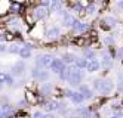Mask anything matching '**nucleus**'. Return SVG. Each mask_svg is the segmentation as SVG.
Here are the masks:
<instances>
[{"label":"nucleus","instance_id":"f257e3e1","mask_svg":"<svg viewBox=\"0 0 123 118\" xmlns=\"http://www.w3.org/2000/svg\"><path fill=\"white\" fill-rule=\"evenodd\" d=\"M95 89L102 95H110L113 92V81H110V80H96L95 81Z\"/></svg>","mask_w":123,"mask_h":118},{"label":"nucleus","instance_id":"f03ea898","mask_svg":"<svg viewBox=\"0 0 123 118\" xmlns=\"http://www.w3.org/2000/svg\"><path fill=\"white\" fill-rule=\"evenodd\" d=\"M52 62H54V58H52V55H40L37 59H36V65L39 69L42 68H46V67H50L52 65Z\"/></svg>","mask_w":123,"mask_h":118},{"label":"nucleus","instance_id":"7ed1b4c3","mask_svg":"<svg viewBox=\"0 0 123 118\" xmlns=\"http://www.w3.org/2000/svg\"><path fill=\"white\" fill-rule=\"evenodd\" d=\"M82 77H83L82 71H80V69H74L73 74H71V77H70V80H68L70 84H71V86H77V84L82 81Z\"/></svg>","mask_w":123,"mask_h":118},{"label":"nucleus","instance_id":"20e7f679","mask_svg":"<svg viewBox=\"0 0 123 118\" xmlns=\"http://www.w3.org/2000/svg\"><path fill=\"white\" fill-rule=\"evenodd\" d=\"M64 68H65V63L62 62V59H54V62L50 65V69L54 72H56V74H61Z\"/></svg>","mask_w":123,"mask_h":118},{"label":"nucleus","instance_id":"39448f33","mask_svg":"<svg viewBox=\"0 0 123 118\" xmlns=\"http://www.w3.org/2000/svg\"><path fill=\"white\" fill-rule=\"evenodd\" d=\"M31 74H33V77H34V78H39L40 81H46V80L49 78V72L42 71V69H39L37 67L31 71Z\"/></svg>","mask_w":123,"mask_h":118},{"label":"nucleus","instance_id":"423d86ee","mask_svg":"<svg viewBox=\"0 0 123 118\" xmlns=\"http://www.w3.org/2000/svg\"><path fill=\"white\" fill-rule=\"evenodd\" d=\"M48 7H45V6H37L36 9H34V18L36 19H42V18H45L46 15H48Z\"/></svg>","mask_w":123,"mask_h":118},{"label":"nucleus","instance_id":"0eeeda50","mask_svg":"<svg viewBox=\"0 0 123 118\" xmlns=\"http://www.w3.org/2000/svg\"><path fill=\"white\" fill-rule=\"evenodd\" d=\"M24 69H25L24 62H18V63H15V65L12 67V74L13 75H22L24 74Z\"/></svg>","mask_w":123,"mask_h":118},{"label":"nucleus","instance_id":"6e6552de","mask_svg":"<svg viewBox=\"0 0 123 118\" xmlns=\"http://www.w3.org/2000/svg\"><path fill=\"white\" fill-rule=\"evenodd\" d=\"M46 37L49 40H56L59 37V28H56V27H52V28H49L46 31Z\"/></svg>","mask_w":123,"mask_h":118},{"label":"nucleus","instance_id":"1a4fd4ad","mask_svg":"<svg viewBox=\"0 0 123 118\" xmlns=\"http://www.w3.org/2000/svg\"><path fill=\"white\" fill-rule=\"evenodd\" d=\"M73 68L71 67H65L64 69H62V72H61V80H64V81H68L70 80V77H71V74H73Z\"/></svg>","mask_w":123,"mask_h":118},{"label":"nucleus","instance_id":"9d476101","mask_svg":"<svg viewBox=\"0 0 123 118\" xmlns=\"http://www.w3.org/2000/svg\"><path fill=\"white\" fill-rule=\"evenodd\" d=\"M99 69V62L93 59V61H89L87 62V67H86V71H89V72H95V71H98Z\"/></svg>","mask_w":123,"mask_h":118},{"label":"nucleus","instance_id":"9b49d317","mask_svg":"<svg viewBox=\"0 0 123 118\" xmlns=\"http://www.w3.org/2000/svg\"><path fill=\"white\" fill-rule=\"evenodd\" d=\"M89 27H87V24H85V22H79V21H76V24L73 25V30L74 31H77V33H85Z\"/></svg>","mask_w":123,"mask_h":118},{"label":"nucleus","instance_id":"f8f14e48","mask_svg":"<svg viewBox=\"0 0 123 118\" xmlns=\"http://www.w3.org/2000/svg\"><path fill=\"white\" fill-rule=\"evenodd\" d=\"M102 65L105 69H110L111 65H113V58L110 55H107V53H104V58H102Z\"/></svg>","mask_w":123,"mask_h":118},{"label":"nucleus","instance_id":"ddd939ff","mask_svg":"<svg viewBox=\"0 0 123 118\" xmlns=\"http://www.w3.org/2000/svg\"><path fill=\"white\" fill-rule=\"evenodd\" d=\"M74 24H76L74 16L65 13V15H64V25H65V27H71V28H73V25H74Z\"/></svg>","mask_w":123,"mask_h":118},{"label":"nucleus","instance_id":"4468645a","mask_svg":"<svg viewBox=\"0 0 123 118\" xmlns=\"http://www.w3.org/2000/svg\"><path fill=\"white\" fill-rule=\"evenodd\" d=\"M30 55H31V46L21 47V50H19V56H21L22 59H27V58H30Z\"/></svg>","mask_w":123,"mask_h":118},{"label":"nucleus","instance_id":"2eb2a0df","mask_svg":"<svg viewBox=\"0 0 123 118\" xmlns=\"http://www.w3.org/2000/svg\"><path fill=\"white\" fill-rule=\"evenodd\" d=\"M46 109L48 111H58V109H61V103L58 101H52V102L46 103Z\"/></svg>","mask_w":123,"mask_h":118},{"label":"nucleus","instance_id":"dca6fc26","mask_svg":"<svg viewBox=\"0 0 123 118\" xmlns=\"http://www.w3.org/2000/svg\"><path fill=\"white\" fill-rule=\"evenodd\" d=\"M80 93L83 95L85 99H91L92 97V90L87 87V86H80Z\"/></svg>","mask_w":123,"mask_h":118},{"label":"nucleus","instance_id":"f3484780","mask_svg":"<svg viewBox=\"0 0 123 118\" xmlns=\"http://www.w3.org/2000/svg\"><path fill=\"white\" fill-rule=\"evenodd\" d=\"M76 56L73 55V53H64L62 55V62L64 63H73V62H76Z\"/></svg>","mask_w":123,"mask_h":118},{"label":"nucleus","instance_id":"a211bd4d","mask_svg":"<svg viewBox=\"0 0 123 118\" xmlns=\"http://www.w3.org/2000/svg\"><path fill=\"white\" fill-rule=\"evenodd\" d=\"M9 11H11L12 13H19V12L22 11V5L13 2V3H11V6H9Z\"/></svg>","mask_w":123,"mask_h":118},{"label":"nucleus","instance_id":"6ab92c4d","mask_svg":"<svg viewBox=\"0 0 123 118\" xmlns=\"http://www.w3.org/2000/svg\"><path fill=\"white\" fill-rule=\"evenodd\" d=\"M71 101H73V103H82V102L85 101V97H83V95H82L80 92H76V93H73V96H71Z\"/></svg>","mask_w":123,"mask_h":118},{"label":"nucleus","instance_id":"aec40b11","mask_svg":"<svg viewBox=\"0 0 123 118\" xmlns=\"http://www.w3.org/2000/svg\"><path fill=\"white\" fill-rule=\"evenodd\" d=\"M74 63H76L77 69H83V68H86V67H87V61H86L85 58H77Z\"/></svg>","mask_w":123,"mask_h":118},{"label":"nucleus","instance_id":"412c9836","mask_svg":"<svg viewBox=\"0 0 123 118\" xmlns=\"http://www.w3.org/2000/svg\"><path fill=\"white\" fill-rule=\"evenodd\" d=\"M50 92H52V86L49 83H43L40 86V93L42 95H50Z\"/></svg>","mask_w":123,"mask_h":118},{"label":"nucleus","instance_id":"4be33fe9","mask_svg":"<svg viewBox=\"0 0 123 118\" xmlns=\"http://www.w3.org/2000/svg\"><path fill=\"white\" fill-rule=\"evenodd\" d=\"M104 22L108 24V27H116L117 25V19H116V18H111V16H107L104 19Z\"/></svg>","mask_w":123,"mask_h":118},{"label":"nucleus","instance_id":"5701e85b","mask_svg":"<svg viewBox=\"0 0 123 118\" xmlns=\"http://www.w3.org/2000/svg\"><path fill=\"white\" fill-rule=\"evenodd\" d=\"M85 12H86L87 15H95V12H96V6H95L93 3H91L89 6L85 9Z\"/></svg>","mask_w":123,"mask_h":118},{"label":"nucleus","instance_id":"b1692460","mask_svg":"<svg viewBox=\"0 0 123 118\" xmlns=\"http://www.w3.org/2000/svg\"><path fill=\"white\" fill-rule=\"evenodd\" d=\"M85 59H91V61H93V59H95V52L91 50V49H86V50H85Z\"/></svg>","mask_w":123,"mask_h":118},{"label":"nucleus","instance_id":"393cba45","mask_svg":"<svg viewBox=\"0 0 123 118\" xmlns=\"http://www.w3.org/2000/svg\"><path fill=\"white\" fill-rule=\"evenodd\" d=\"M50 7H52V11H54V12H56V11H59V12H61V7H62V5H61V2L55 0V2H52Z\"/></svg>","mask_w":123,"mask_h":118},{"label":"nucleus","instance_id":"a878e982","mask_svg":"<svg viewBox=\"0 0 123 118\" xmlns=\"http://www.w3.org/2000/svg\"><path fill=\"white\" fill-rule=\"evenodd\" d=\"M27 101H28V102H31V103H36V102H37V97L34 96L31 92H27Z\"/></svg>","mask_w":123,"mask_h":118},{"label":"nucleus","instance_id":"bb28decb","mask_svg":"<svg viewBox=\"0 0 123 118\" xmlns=\"http://www.w3.org/2000/svg\"><path fill=\"white\" fill-rule=\"evenodd\" d=\"M7 77H9V74H6V72H0V83L5 84L6 80H7Z\"/></svg>","mask_w":123,"mask_h":118},{"label":"nucleus","instance_id":"cd10ccee","mask_svg":"<svg viewBox=\"0 0 123 118\" xmlns=\"http://www.w3.org/2000/svg\"><path fill=\"white\" fill-rule=\"evenodd\" d=\"M19 50H21V47L16 46V44H15V46H11V47H9V52H11V53H18V55H19Z\"/></svg>","mask_w":123,"mask_h":118},{"label":"nucleus","instance_id":"c85d7f7f","mask_svg":"<svg viewBox=\"0 0 123 118\" xmlns=\"http://www.w3.org/2000/svg\"><path fill=\"white\" fill-rule=\"evenodd\" d=\"M73 11H74V12H77V13H82V12H83V7L80 6V3H77V5H74V6H73Z\"/></svg>","mask_w":123,"mask_h":118},{"label":"nucleus","instance_id":"c756f323","mask_svg":"<svg viewBox=\"0 0 123 118\" xmlns=\"http://www.w3.org/2000/svg\"><path fill=\"white\" fill-rule=\"evenodd\" d=\"M7 9V3L6 2H0V13H5Z\"/></svg>","mask_w":123,"mask_h":118},{"label":"nucleus","instance_id":"7c9ffc66","mask_svg":"<svg viewBox=\"0 0 123 118\" xmlns=\"http://www.w3.org/2000/svg\"><path fill=\"white\" fill-rule=\"evenodd\" d=\"M3 39H5V40H9V41H11V40H13V35H12L11 33H6V34L3 35Z\"/></svg>","mask_w":123,"mask_h":118},{"label":"nucleus","instance_id":"2f4dec72","mask_svg":"<svg viewBox=\"0 0 123 118\" xmlns=\"http://www.w3.org/2000/svg\"><path fill=\"white\" fill-rule=\"evenodd\" d=\"M117 90H119V93H122V95H123V80H120V81H119Z\"/></svg>","mask_w":123,"mask_h":118},{"label":"nucleus","instance_id":"473e14b6","mask_svg":"<svg viewBox=\"0 0 123 118\" xmlns=\"http://www.w3.org/2000/svg\"><path fill=\"white\" fill-rule=\"evenodd\" d=\"M74 43L77 44V46H82V44L85 43V40L83 39H74Z\"/></svg>","mask_w":123,"mask_h":118},{"label":"nucleus","instance_id":"72a5a7b5","mask_svg":"<svg viewBox=\"0 0 123 118\" xmlns=\"http://www.w3.org/2000/svg\"><path fill=\"white\" fill-rule=\"evenodd\" d=\"M64 96H65V97H71V96H73V92H71V90H65V92H64Z\"/></svg>","mask_w":123,"mask_h":118},{"label":"nucleus","instance_id":"f704fd0d","mask_svg":"<svg viewBox=\"0 0 123 118\" xmlns=\"http://www.w3.org/2000/svg\"><path fill=\"white\" fill-rule=\"evenodd\" d=\"M34 118H45V114H42V112H36V114H34Z\"/></svg>","mask_w":123,"mask_h":118},{"label":"nucleus","instance_id":"c9c22d12","mask_svg":"<svg viewBox=\"0 0 123 118\" xmlns=\"http://www.w3.org/2000/svg\"><path fill=\"white\" fill-rule=\"evenodd\" d=\"M87 118H99V114H96V112L89 114V115H87Z\"/></svg>","mask_w":123,"mask_h":118},{"label":"nucleus","instance_id":"e433bc0d","mask_svg":"<svg viewBox=\"0 0 123 118\" xmlns=\"http://www.w3.org/2000/svg\"><path fill=\"white\" fill-rule=\"evenodd\" d=\"M104 41L107 43V44H111V43H113V39H111V37H105V39H104Z\"/></svg>","mask_w":123,"mask_h":118},{"label":"nucleus","instance_id":"4c0bfd02","mask_svg":"<svg viewBox=\"0 0 123 118\" xmlns=\"http://www.w3.org/2000/svg\"><path fill=\"white\" fill-rule=\"evenodd\" d=\"M6 50H9V49H7L5 44H0V52H6Z\"/></svg>","mask_w":123,"mask_h":118},{"label":"nucleus","instance_id":"58836bf2","mask_svg":"<svg viewBox=\"0 0 123 118\" xmlns=\"http://www.w3.org/2000/svg\"><path fill=\"white\" fill-rule=\"evenodd\" d=\"M116 6L120 9V11H123V2H117V3H116Z\"/></svg>","mask_w":123,"mask_h":118},{"label":"nucleus","instance_id":"ea45409f","mask_svg":"<svg viewBox=\"0 0 123 118\" xmlns=\"http://www.w3.org/2000/svg\"><path fill=\"white\" fill-rule=\"evenodd\" d=\"M45 118H55V117L52 115V114H48V115H45Z\"/></svg>","mask_w":123,"mask_h":118},{"label":"nucleus","instance_id":"a19ab883","mask_svg":"<svg viewBox=\"0 0 123 118\" xmlns=\"http://www.w3.org/2000/svg\"><path fill=\"white\" fill-rule=\"evenodd\" d=\"M111 118H122V117H119V115H113Z\"/></svg>","mask_w":123,"mask_h":118},{"label":"nucleus","instance_id":"79ce46f5","mask_svg":"<svg viewBox=\"0 0 123 118\" xmlns=\"http://www.w3.org/2000/svg\"><path fill=\"white\" fill-rule=\"evenodd\" d=\"M2 87H3V84H2V83H0V90H2Z\"/></svg>","mask_w":123,"mask_h":118}]
</instances>
